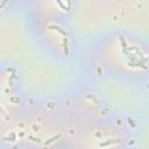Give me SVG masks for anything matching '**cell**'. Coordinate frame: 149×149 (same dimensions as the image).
I'll return each instance as SVG.
<instances>
[{
	"label": "cell",
	"mask_w": 149,
	"mask_h": 149,
	"mask_svg": "<svg viewBox=\"0 0 149 149\" xmlns=\"http://www.w3.org/2000/svg\"><path fill=\"white\" fill-rule=\"evenodd\" d=\"M93 66L104 74L128 81L149 79V42L137 34L114 30L95 41Z\"/></svg>",
	"instance_id": "6da1fadb"
},
{
	"label": "cell",
	"mask_w": 149,
	"mask_h": 149,
	"mask_svg": "<svg viewBox=\"0 0 149 149\" xmlns=\"http://www.w3.org/2000/svg\"><path fill=\"white\" fill-rule=\"evenodd\" d=\"M78 142L77 149H125L121 132L108 125H97L85 129Z\"/></svg>",
	"instance_id": "3957f363"
},
{
	"label": "cell",
	"mask_w": 149,
	"mask_h": 149,
	"mask_svg": "<svg viewBox=\"0 0 149 149\" xmlns=\"http://www.w3.org/2000/svg\"><path fill=\"white\" fill-rule=\"evenodd\" d=\"M69 9H37L31 28L38 42L56 57H69L73 50V35L66 22Z\"/></svg>",
	"instance_id": "7a4b0ae2"
}]
</instances>
